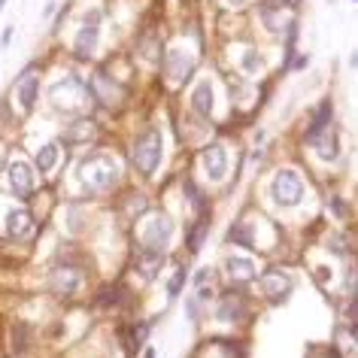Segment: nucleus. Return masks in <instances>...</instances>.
I'll list each match as a JSON object with an SVG mask.
<instances>
[{
    "label": "nucleus",
    "mask_w": 358,
    "mask_h": 358,
    "mask_svg": "<svg viewBox=\"0 0 358 358\" xmlns=\"http://www.w3.org/2000/svg\"><path fill=\"white\" fill-rule=\"evenodd\" d=\"M79 176L88 189L94 192H110L122 176V164L106 152H97V155H88L83 164H79Z\"/></svg>",
    "instance_id": "nucleus-1"
},
{
    "label": "nucleus",
    "mask_w": 358,
    "mask_h": 358,
    "mask_svg": "<svg viewBox=\"0 0 358 358\" xmlns=\"http://www.w3.org/2000/svg\"><path fill=\"white\" fill-rule=\"evenodd\" d=\"M170 240H173V219L167 213H149L140 222V243L152 252H161Z\"/></svg>",
    "instance_id": "nucleus-2"
},
{
    "label": "nucleus",
    "mask_w": 358,
    "mask_h": 358,
    "mask_svg": "<svg viewBox=\"0 0 358 358\" xmlns=\"http://www.w3.org/2000/svg\"><path fill=\"white\" fill-rule=\"evenodd\" d=\"M49 97L55 103V110L70 113V110H85L88 103V88L79 83V76H64L61 83L49 88Z\"/></svg>",
    "instance_id": "nucleus-3"
},
{
    "label": "nucleus",
    "mask_w": 358,
    "mask_h": 358,
    "mask_svg": "<svg viewBox=\"0 0 358 358\" xmlns=\"http://www.w3.org/2000/svg\"><path fill=\"white\" fill-rule=\"evenodd\" d=\"M134 164L143 176H152L161 164V131L149 128L134 140Z\"/></svg>",
    "instance_id": "nucleus-4"
},
{
    "label": "nucleus",
    "mask_w": 358,
    "mask_h": 358,
    "mask_svg": "<svg viewBox=\"0 0 358 358\" xmlns=\"http://www.w3.org/2000/svg\"><path fill=\"white\" fill-rule=\"evenodd\" d=\"M271 198L276 207H298L303 201V179L298 170H280L271 182Z\"/></svg>",
    "instance_id": "nucleus-5"
},
{
    "label": "nucleus",
    "mask_w": 358,
    "mask_h": 358,
    "mask_svg": "<svg viewBox=\"0 0 358 358\" xmlns=\"http://www.w3.org/2000/svg\"><path fill=\"white\" fill-rule=\"evenodd\" d=\"M97 40H101V13H88L83 28L73 37V52L79 58H92L97 49Z\"/></svg>",
    "instance_id": "nucleus-6"
},
{
    "label": "nucleus",
    "mask_w": 358,
    "mask_h": 358,
    "mask_svg": "<svg viewBox=\"0 0 358 358\" xmlns=\"http://www.w3.org/2000/svg\"><path fill=\"white\" fill-rule=\"evenodd\" d=\"M201 167H203V173H207L210 182H222V179L228 176V167H231V158H228L225 146H222V143H216V146L203 149Z\"/></svg>",
    "instance_id": "nucleus-7"
},
{
    "label": "nucleus",
    "mask_w": 358,
    "mask_h": 358,
    "mask_svg": "<svg viewBox=\"0 0 358 358\" xmlns=\"http://www.w3.org/2000/svg\"><path fill=\"white\" fill-rule=\"evenodd\" d=\"M164 70H167V79L173 85H182L185 79L192 76V70H194V58L189 55L185 49H179V46H173L167 52V61H164Z\"/></svg>",
    "instance_id": "nucleus-8"
},
{
    "label": "nucleus",
    "mask_w": 358,
    "mask_h": 358,
    "mask_svg": "<svg viewBox=\"0 0 358 358\" xmlns=\"http://www.w3.org/2000/svg\"><path fill=\"white\" fill-rule=\"evenodd\" d=\"M310 143H313V149H316V155L322 161H337V155H340V137H337L334 124H325L319 134H313Z\"/></svg>",
    "instance_id": "nucleus-9"
},
{
    "label": "nucleus",
    "mask_w": 358,
    "mask_h": 358,
    "mask_svg": "<svg viewBox=\"0 0 358 358\" xmlns=\"http://www.w3.org/2000/svg\"><path fill=\"white\" fill-rule=\"evenodd\" d=\"M34 185H37V179H34V167L28 161H13L10 164V189L15 194H22V198H28L34 192Z\"/></svg>",
    "instance_id": "nucleus-10"
},
{
    "label": "nucleus",
    "mask_w": 358,
    "mask_h": 358,
    "mask_svg": "<svg viewBox=\"0 0 358 358\" xmlns=\"http://www.w3.org/2000/svg\"><path fill=\"white\" fill-rule=\"evenodd\" d=\"M292 289V280H289V273H282V271H267L262 276V294L267 301H282L285 294H289Z\"/></svg>",
    "instance_id": "nucleus-11"
},
{
    "label": "nucleus",
    "mask_w": 358,
    "mask_h": 358,
    "mask_svg": "<svg viewBox=\"0 0 358 358\" xmlns=\"http://www.w3.org/2000/svg\"><path fill=\"white\" fill-rule=\"evenodd\" d=\"M225 273L231 276V280H237V282H249V280H255L258 276V264L252 262V258H246V255H228L225 258Z\"/></svg>",
    "instance_id": "nucleus-12"
},
{
    "label": "nucleus",
    "mask_w": 358,
    "mask_h": 358,
    "mask_svg": "<svg viewBox=\"0 0 358 358\" xmlns=\"http://www.w3.org/2000/svg\"><path fill=\"white\" fill-rule=\"evenodd\" d=\"M37 94H40V79L28 73L19 79V88H15V103H19L22 113H31L34 103H37Z\"/></svg>",
    "instance_id": "nucleus-13"
},
{
    "label": "nucleus",
    "mask_w": 358,
    "mask_h": 358,
    "mask_svg": "<svg viewBox=\"0 0 358 358\" xmlns=\"http://www.w3.org/2000/svg\"><path fill=\"white\" fill-rule=\"evenodd\" d=\"M213 106H216V92H213L210 79H203V83H198V88L192 92V110L198 115H203V119H210Z\"/></svg>",
    "instance_id": "nucleus-14"
},
{
    "label": "nucleus",
    "mask_w": 358,
    "mask_h": 358,
    "mask_svg": "<svg viewBox=\"0 0 358 358\" xmlns=\"http://www.w3.org/2000/svg\"><path fill=\"white\" fill-rule=\"evenodd\" d=\"M192 282H194V298H198L201 303L216 298V271H213V267H201Z\"/></svg>",
    "instance_id": "nucleus-15"
},
{
    "label": "nucleus",
    "mask_w": 358,
    "mask_h": 358,
    "mask_svg": "<svg viewBox=\"0 0 358 358\" xmlns=\"http://www.w3.org/2000/svg\"><path fill=\"white\" fill-rule=\"evenodd\" d=\"M6 228H10V237H15V240L28 237L31 231H34L31 213H28V210H13L10 216H6Z\"/></svg>",
    "instance_id": "nucleus-16"
},
{
    "label": "nucleus",
    "mask_w": 358,
    "mask_h": 358,
    "mask_svg": "<svg viewBox=\"0 0 358 358\" xmlns=\"http://www.w3.org/2000/svg\"><path fill=\"white\" fill-rule=\"evenodd\" d=\"M58 155H61V146H58L55 140H49L46 146H40L37 158H34V164H37L40 173H52V170H55V164H58Z\"/></svg>",
    "instance_id": "nucleus-17"
},
{
    "label": "nucleus",
    "mask_w": 358,
    "mask_h": 358,
    "mask_svg": "<svg viewBox=\"0 0 358 358\" xmlns=\"http://www.w3.org/2000/svg\"><path fill=\"white\" fill-rule=\"evenodd\" d=\"M216 316L225 319V322H240V316H243V298H237V294H228V298L219 303Z\"/></svg>",
    "instance_id": "nucleus-18"
},
{
    "label": "nucleus",
    "mask_w": 358,
    "mask_h": 358,
    "mask_svg": "<svg viewBox=\"0 0 358 358\" xmlns=\"http://www.w3.org/2000/svg\"><path fill=\"white\" fill-rule=\"evenodd\" d=\"M52 289L61 292V294L79 292V273H73V271H58V273H52Z\"/></svg>",
    "instance_id": "nucleus-19"
},
{
    "label": "nucleus",
    "mask_w": 358,
    "mask_h": 358,
    "mask_svg": "<svg viewBox=\"0 0 358 358\" xmlns=\"http://www.w3.org/2000/svg\"><path fill=\"white\" fill-rule=\"evenodd\" d=\"M161 267V252H152V249H146L140 258H137V273L143 276V280H152V276L158 273Z\"/></svg>",
    "instance_id": "nucleus-20"
},
{
    "label": "nucleus",
    "mask_w": 358,
    "mask_h": 358,
    "mask_svg": "<svg viewBox=\"0 0 358 358\" xmlns=\"http://www.w3.org/2000/svg\"><path fill=\"white\" fill-rule=\"evenodd\" d=\"M149 337V325L146 322H137V325H131V337H128V355H134L137 349L143 346V340Z\"/></svg>",
    "instance_id": "nucleus-21"
},
{
    "label": "nucleus",
    "mask_w": 358,
    "mask_h": 358,
    "mask_svg": "<svg viewBox=\"0 0 358 358\" xmlns=\"http://www.w3.org/2000/svg\"><path fill=\"white\" fill-rule=\"evenodd\" d=\"M240 67H243L246 73H258V70H264V58L258 55L255 49H246L243 58H240Z\"/></svg>",
    "instance_id": "nucleus-22"
},
{
    "label": "nucleus",
    "mask_w": 358,
    "mask_h": 358,
    "mask_svg": "<svg viewBox=\"0 0 358 358\" xmlns=\"http://www.w3.org/2000/svg\"><path fill=\"white\" fill-rule=\"evenodd\" d=\"M325 124H331V103H322V106H319L316 119L310 122V137H313V134H319L322 128H325Z\"/></svg>",
    "instance_id": "nucleus-23"
},
{
    "label": "nucleus",
    "mask_w": 358,
    "mask_h": 358,
    "mask_svg": "<svg viewBox=\"0 0 358 358\" xmlns=\"http://www.w3.org/2000/svg\"><path fill=\"white\" fill-rule=\"evenodd\" d=\"M182 282H185V271H182V267H176L173 280H170V285H167V298H176L179 289H182Z\"/></svg>",
    "instance_id": "nucleus-24"
},
{
    "label": "nucleus",
    "mask_w": 358,
    "mask_h": 358,
    "mask_svg": "<svg viewBox=\"0 0 358 358\" xmlns=\"http://www.w3.org/2000/svg\"><path fill=\"white\" fill-rule=\"evenodd\" d=\"M203 234H207V216H201V222L194 225V237H189V246H192V249H198V246H201V240H203Z\"/></svg>",
    "instance_id": "nucleus-25"
},
{
    "label": "nucleus",
    "mask_w": 358,
    "mask_h": 358,
    "mask_svg": "<svg viewBox=\"0 0 358 358\" xmlns=\"http://www.w3.org/2000/svg\"><path fill=\"white\" fill-rule=\"evenodd\" d=\"M185 316H189L192 322L201 319V301L198 298H189V303H185Z\"/></svg>",
    "instance_id": "nucleus-26"
},
{
    "label": "nucleus",
    "mask_w": 358,
    "mask_h": 358,
    "mask_svg": "<svg viewBox=\"0 0 358 358\" xmlns=\"http://www.w3.org/2000/svg\"><path fill=\"white\" fill-rule=\"evenodd\" d=\"M10 40H13V28H6L3 31V40H0V43H3V46H10Z\"/></svg>",
    "instance_id": "nucleus-27"
},
{
    "label": "nucleus",
    "mask_w": 358,
    "mask_h": 358,
    "mask_svg": "<svg viewBox=\"0 0 358 358\" xmlns=\"http://www.w3.org/2000/svg\"><path fill=\"white\" fill-rule=\"evenodd\" d=\"M228 3H234V6H240V3H246V0H228Z\"/></svg>",
    "instance_id": "nucleus-28"
},
{
    "label": "nucleus",
    "mask_w": 358,
    "mask_h": 358,
    "mask_svg": "<svg viewBox=\"0 0 358 358\" xmlns=\"http://www.w3.org/2000/svg\"><path fill=\"white\" fill-rule=\"evenodd\" d=\"M3 6H6V0H0V13H3Z\"/></svg>",
    "instance_id": "nucleus-29"
}]
</instances>
